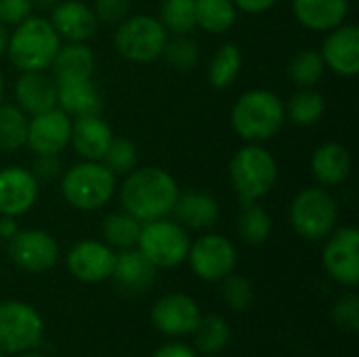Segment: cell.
Instances as JSON below:
<instances>
[{"label":"cell","mask_w":359,"mask_h":357,"mask_svg":"<svg viewBox=\"0 0 359 357\" xmlns=\"http://www.w3.org/2000/svg\"><path fill=\"white\" fill-rule=\"evenodd\" d=\"M177 198L179 185L175 177L156 166L130 170L120 187V202L124 213L133 215L141 223L168 217Z\"/></svg>","instance_id":"6da1fadb"},{"label":"cell","mask_w":359,"mask_h":357,"mask_svg":"<svg viewBox=\"0 0 359 357\" xmlns=\"http://www.w3.org/2000/svg\"><path fill=\"white\" fill-rule=\"evenodd\" d=\"M286 120L284 101L263 88L244 93L231 109V126L238 137L248 143L269 141L280 133Z\"/></svg>","instance_id":"7a4b0ae2"},{"label":"cell","mask_w":359,"mask_h":357,"mask_svg":"<svg viewBox=\"0 0 359 357\" xmlns=\"http://www.w3.org/2000/svg\"><path fill=\"white\" fill-rule=\"evenodd\" d=\"M229 179L240 206L265 198L278 181V162L269 149L259 143H248L238 149L229 164Z\"/></svg>","instance_id":"3957f363"},{"label":"cell","mask_w":359,"mask_h":357,"mask_svg":"<svg viewBox=\"0 0 359 357\" xmlns=\"http://www.w3.org/2000/svg\"><path fill=\"white\" fill-rule=\"evenodd\" d=\"M59 46L61 38L50 21L29 15L17 23V29L8 36L6 53L21 72H44L50 67Z\"/></svg>","instance_id":"277c9868"},{"label":"cell","mask_w":359,"mask_h":357,"mask_svg":"<svg viewBox=\"0 0 359 357\" xmlns=\"http://www.w3.org/2000/svg\"><path fill=\"white\" fill-rule=\"evenodd\" d=\"M116 191V175L99 160H84L67 168L61 177L65 202L78 210L103 208Z\"/></svg>","instance_id":"5b68a950"},{"label":"cell","mask_w":359,"mask_h":357,"mask_svg":"<svg viewBox=\"0 0 359 357\" xmlns=\"http://www.w3.org/2000/svg\"><path fill=\"white\" fill-rule=\"evenodd\" d=\"M137 246L156 269H172L187 261L191 240L181 223L156 219L141 225Z\"/></svg>","instance_id":"8992f818"},{"label":"cell","mask_w":359,"mask_h":357,"mask_svg":"<svg viewBox=\"0 0 359 357\" xmlns=\"http://www.w3.org/2000/svg\"><path fill=\"white\" fill-rule=\"evenodd\" d=\"M337 219L339 204L324 187H307L299 191L290 204L292 229L309 242L328 238L334 231Z\"/></svg>","instance_id":"52a82bcc"},{"label":"cell","mask_w":359,"mask_h":357,"mask_svg":"<svg viewBox=\"0 0 359 357\" xmlns=\"http://www.w3.org/2000/svg\"><path fill=\"white\" fill-rule=\"evenodd\" d=\"M166 40H168V32L164 29L158 17L135 15L118 23L114 46L128 61L151 63L162 57Z\"/></svg>","instance_id":"ba28073f"},{"label":"cell","mask_w":359,"mask_h":357,"mask_svg":"<svg viewBox=\"0 0 359 357\" xmlns=\"http://www.w3.org/2000/svg\"><path fill=\"white\" fill-rule=\"evenodd\" d=\"M44 322L40 314L21 301L0 303V351L23 353L40 345Z\"/></svg>","instance_id":"9c48e42d"},{"label":"cell","mask_w":359,"mask_h":357,"mask_svg":"<svg viewBox=\"0 0 359 357\" xmlns=\"http://www.w3.org/2000/svg\"><path fill=\"white\" fill-rule=\"evenodd\" d=\"M187 261L191 271L204 282H223L229 274H233L238 252L227 238L206 234L189 246Z\"/></svg>","instance_id":"30bf717a"},{"label":"cell","mask_w":359,"mask_h":357,"mask_svg":"<svg viewBox=\"0 0 359 357\" xmlns=\"http://www.w3.org/2000/svg\"><path fill=\"white\" fill-rule=\"evenodd\" d=\"M324 269L332 280L347 288L359 284V231L355 227H341L328 236L322 252Z\"/></svg>","instance_id":"8fae6325"},{"label":"cell","mask_w":359,"mask_h":357,"mask_svg":"<svg viewBox=\"0 0 359 357\" xmlns=\"http://www.w3.org/2000/svg\"><path fill=\"white\" fill-rule=\"evenodd\" d=\"M11 261L29 274H44L55 267L59 259V246L55 238L42 229H19L8 238Z\"/></svg>","instance_id":"7c38bea8"},{"label":"cell","mask_w":359,"mask_h":357,"mask_svg":"<svg viewBox=\"0 0 359 357\" xmlns=\"http://www.w3.org/2000/svg\"><path fill=\"white\" fill-rule=\"evenodd\" d=\"M202 314L198 303L185 292H170L151 307V324L166 337H187L198 328Z\"/></svg>","instance_id":"4fadbf2b"},{"label":"cell","mask_w":359,"mask_h":357,"mask_svg":"<svg viewBox=\"0 0 359 357\" xmlns=\"http://www.w3.org/2000/svg\"><path fill=\"white\" fill-rule=\"evenodd\" d=\"M72 137V116L63 109L53 107L48 112L32 116L27 120V139L25 145L40 156V154H59L69 145Z\"/></svg>","instance_id":"5bb4252c"},{"label":"cell","mask_w":359,"mask_h":357,"mask_svg":"<svg viewBox=\"0 0 359 357\" xmlns=\"http://www.w3.org/2000/svg\"><path fill=\"white\" fill-rule=\"evenodd\" d=\"M67 269L69 274L84 284H99L111 278L116 252L97 240H82L67 252Z\"/></svg>","instance_id":"9a60e30c"},{"label":"cell","mask_w":359,"mask_h":357,"mask_svg":"<svg viewBox=\"0 0 359 357\" xmlns=\"http://www.w3.org/2000/svg\"><path fill=\"white\" fill-rule=\"evenodd\" d=\"M324 63L343 78L359 74V27L353 23H341L328 32L322 44Z\"/></svg>","instance_id":"2e32d148"},{"label":"cell","mask_w":359,"mask_h":357,"mask_svg":"<svg viewBox=\"0 0 359 357\" xmlns=\"http://www.w3.org/2000/svg\"><path fill=\"white\" fill-rule=\"evenodd\" d=\"M38 198V179L32 170L21 166H6L0 170V215L21 217Z\"/></svg>","instance_id":"e0dca14e"},{"label":"cell","mask_w":359,"mask_h":357,"mask_svg":"<svg viewBox=\"0 0 359 357\" xmlns=\"http://www.w3.org/2000/svg\"><path fill=\"white\" fill-rule=\"evenodd\" d=\"M50 25L59 34V38H65L67 42H86L95 36L99 21L93 13V8L80 0H65L59 2L50 11Z\"/></svg>","instance_id":"ac0fdd59"},{"label":"cell","mask_w":359,"mask_h":357,"mask_svg":"<svg viewBox=\"0 0 359 357\" xmlns=\"http://www.w3.org/2000/svg\"><path fill=\"white\" fill-rule=\"evenodd\" d=\"M15 101L23 114L36 116L57 107V82L44 72H21L15 82Z\"/></svg>","instance_id":"d6986e66"},{"label":"cell","mask_w":359,"mask_h":357,"mask_svg":"<svg viewBox=\"0 0 359 357\" xmlns=\"http://www.w3.org/2000/svg\"><path fill=\"white\" fill-rule=\"evenodd\" d=\"M111 139V126L101 116H80L72 120L69 143L84 160H101Z\"/></svg>","instance_id":"ffe728a7"},{"label":"cell","mask_w":359,"mask_h":357,"mask_svg":"<svg viewBox=\"0 0 359 357\" xmlns=\"http://www.w3.org/2000/svg\"><path fill=\"white\" fill-rule=\"evenodd\" d=\"M351 0H292L297 21L311 32H330L349 13Z\"/></svg>","instance_id":"44dd1931"},{"label":"cell","mask_w":359,"mask_h":357,"mask_svg":"<svg viewBox=\"0 0 359 357\" xmlns=\"http://www.w3.org/2000/svg\"><path fill=\"white\" fill-rule=\"evenodd\" d=\"M311 170L318 183L324 187L343 185L351 173V154L341 143H322L311 156Z\"/></svg>","instance_id":"7402d4cb"},{"label":"cell","mask_w":359,"mask_h":357,"mask_svg":"<svg viewBox=\"0 0 359 357\" xmlns=\"http://www.w3.org/2000/svg\"><path fill=\"white\" fill-rule=\"evenodd\" d=\"M111 278L126 292H143L151 286L156 267L139 248H124L120 255H116Z\"/></svg>","instance_id":"603a6c76"},{"label":"cell","mask_w":359,"mask_h":357,"mask_svg":"<svg viewBox=\"0 0 359 357\" xmlns=\"http://www.w3.org/2000/svg\"><path fill=\"white\" fill-rule=\"evenodd\" d=\"M177 223L189 229H210L221 215L219 202L204 191H179L172 208Z\"/></svg>","instance_id":"cb8c5ba5"},{"label":"cell","mask_w":359,"mask_h":357,"mask_svg":"<svg viewBox=\"0 0 359 357\" xmlns=\"http://www.w3.org/2000/svg\"><path fill=\"white\" fill-rule=\"evenodd\" d=\"M57 107L74 118L101 116L103 112L101 95L90 78L57 84Z\"/></svg>","instance_id":"d4e9b609"},{"label":"cell","mask_w":359,"mask_h":357,"mask_svg":"<svg viewBox=\"0 0 359 357\" xmlns=\"http://www.w3.org/2000/svg\"><path fill=\"white\" fill-rule=\"evenodd\" d=\"M50 69L57 84L86 80L93 76L95 69V55L90 46H86L84 42H69L65 46H59L50 63Z\"/></svg>","instance_id":"484cf974"},{"label":"cell","mask_w":359,"mask_h":357,"mask_svg":"<svg viewBox=\"0 0 359 357\" xmlns=\"http://www.w3.org/2000/svg\"><path fill=\"white\" fill-rule=\"evenodd\" d=\"M196 27L210 34L227 32L238 17V8L231 0H194Z\"/></svg>","instance_id":"4316f807"},{"label":"cell","mask_w":359,"mask_h":357,"mask_svg":"<svg viewBox=\"0 0 359 357\" xmlns=\"http://www.w3.org/2000/svg\"><path fill=\"white\" fill-rule=\"evenodd\" d=\"M196 337V349L204 356H219L225 351V347L231 341V328L229 322L221 316H206L200 318L198 328L194 330Z\"/></svg>","instance_id":"83f0119b"},{"label":"cell","mask_w":359,"mask_h":357,"mask_svg":"<svg viewBox=\"0 0 359 357\" xmlns=\"http://www.w3.org/2000/svg\"><path fill=\"white\" fill-rule=\"evenodd\" d=\"M286 116L299 126H313L326 112V99L316 88L307 86L297 90L288 103H284Z\"/></svg>","instance_id":"f1b7e54d"},{"label":"cell","mask_w":359,"mask_h":357,"mask_svg":"<svg viewBox=\"0 0 359 357\" xmlns=\"http://www.w3.org/2000/svg\"><path fill=\"white\" fill-rule=\"evenodd\" d=\"M141 221L135 219L128 213H111L103 219V238L107 246H116V248H135L139 234H141Z\"/></svg>","instance_id":"f546056e"},{"label":"cell","mask_w":359,"mask_h":357,"mask_svg":"<svg viewBox=\"0 0 359 357\" xmlns=\"http://www.w3.org/2000/svg\"><path fill=\"white\" fill-rule=\"evenodd\" d=\"M240 69H242V50L236 44L227 42L219 46V50L215 53L208 65V80L215 88L223 90L236 82Z\"/></svg>","instance_id":"4dcf8cb0"},{"label":"cell","mask_w":359,"mask_h":357,"mask_svg":"<svg viewBox=\"0 0 359 357\" xmlns=\"http://www.w3.org/2000/svg\"><path fill=\"white\" fill-rule=\"evenodd\" d=\"M271 229H273V221L261 204L252 202V204L242 206V213L238 217V234L246 244L259 246L267 242V238L271 236Z\"/></svg>","instance_id":"1f68e13d"},{"label":"cell","mask_w":359,"mask_h":357,"mask_svg":"<svg viewBox=\"0 0 359 357\" xmlns=\"http://www.w3.org/2000/svg\"><path fill=\"white\" fill-rule=\"evenodd\" d=\"M27 118L13 103H0V149L15 151L25 145Z\"/></svg>","instance_id":"d6a6232c"},{"label":"cell","mask_w":359,"mask_h":357,"mask_svg":"<svg viewBox=\"0 0 359 357\" xmlns=\"http://www.w3.org/2000/svg\"><path fill=\"white\" fill-rule=\"evenodd\" d=\"M160 23L164 25L168 34H175V36L189 34L196 27L194 0H162Z\"/></svg>","instance_id":"836d02e7"},{"label":"cell","mask_w":359,"mask_h":357,"mask_svg":"<svg viewBox=\"0 0 359 357\" xmlns=\"http://www.w3.org/2000/svg\"><path fill=\"white\" fill-rule=\"evenodd\" d=\"M324 69H326V63H324L322 55L311 48L297 53L292 57V61L288 63V76L301 88L318 84L320 78L324 76Z\"/></svg>","instance_id":"e575fe53"},{"label":"cell","mask_w":359,"mask_h":357,"mask_svg":"<svg viewBox=\"0 0 359 357\" xmlns=\"http://www.w3.org/2000/svg\"><path fill=\"white\" fill-rule=\"evenodd\" d=\"M162 57L177 72H189L200 63V46L196 40L187 38V34H181L166 40Z\"/></svg>","instance_id":"d590c367"},{"label":"cell","mask_w":359,"mask_h":357,"mask_svg":"<svg viewBox=\"0 0 359 357\" xmlns=\"http://www.w3.org/2000/svg\"><path fill=\"white\" fill-rule=\"evenodd\" d=\"M101 160L116 177H126L130 170L137 168L139 151H137V145L133 141H128L124 137H118V139L114 137Z\"/></svg>","instance_id":"8d00e7d4"},{"label":"cell","mask_w":359,"mask_h":357,"mask_svg":"<svg viewBox=\"0 0 359 357\" xmlns=\"http://www.w3.org/2000/svg\"><path fill=\"white\" fill-rule=\"evenodd\" d=\"M223 299L233 311H246L255 301V288L252 282L244 276L229 274L223 280Z\"/></svg>","instance_id":"74e56055"},{"label":"cell","mask_w":359,"mask_h":357,"mask_svg":"<svg viewBox=\"0 0 359 357\" xmlns=\"http://www.w3.org/2000/svg\"><path fill=\"white\" fill-rule=\"evenodd\" d=\"M332 320L334 324L345 330V332H358L359 330V299L358 295L349 292V295H343L334 307H332Z\"/></svg>","instance_id":"f35d334b"},{"label":"cell","mask_w":359,"mask_h":357,"mask_svg":"<svg viewBox=\"0 0 359 357\" xmlns=\"http://www.w3.org/2000/svg\"><path fill=\"white\" fill-rule=\"evenodd\" d=\"M130 11V0H95L93 13L97 21L105 25H116L128 17Z\"/></svg>","instance_id":"ab89813d"},{"label":"cell","mask_w":359,"mask_h":357,"mask_svg":"<svg viewBox=\"0 0 359 357\" xmlns=\"http://www.w3.org/2000/svg\"><path fill=\"white\" fill-rule=\"evenodd\" d=\"M32 15L29 0H0V21L4 25H17Z\"/></svg>","instance_id":"60d3db41"},{"label":"cell","mask_w":359,"mask_h":357,"mask_svg":"<svg viewBox=\"0 0 359 357\" xmlns=\"http://www.w3.org/2000/svg\"><path fill=\"white\" fill-rule=\"evenodd\" d=\"M32 175L38 181H55L57 177H61V160L57 154H40L34 160L32 166Z\"/></svg>","instance_id":"b9f144b4"},{"label":"cell","mask_w":359,"mask_h":357,"mask_svg":"<svg viewBox=\"0 0 359 357\" xmlns=\"http://www.w3.org/2000/svg\"><path fill=\"white\" fill-rule=\"evenodd\" d=\"M151 357H198V353L185 343H166Z\"/></svg>","instance_id":"7bdbcfd3"},{"label":"cell","mask_w":359,"mask_h":357,"mask_svg":"<svg viewBox=\"0 0 359 357\" xmlns=\"http://www.w3.org/2000/svg\"><path fill=\"white\" fill-rule=\"evenodd\" d=\"M236 8H242L244 13H265L269 11L278 0H231Z\"/></svg>","instance_id":"ee69618b"},{"label":"cell","mask_w":359,"mask_h":357,"mask_svg":"<svg viewBox=\"0 0 359 357\" xmlns=\"http://www.w3.org/2000/svg\"><path fill=\"white\" fill-rule=\"evenodd\" d=\"M19 231V227H17V221H15V217H2L0 219V238H13L15 234Z\"/></svg>","instance_id":"f6af8a7d"},{"label":"cell","mask_w":359,"mask_h":357,"mask_svg":"<svg viewBox=\"0 0 359 357\" xmlns=\"http://www.w3.org/2000/svg\"><path fill=\"white\" fill-rule=\"evenodd\" d=\"M32 2V8H38V11H53L61 0H29Z\"/></svg>","instance_id":"bcb514c9"},{"label":"cell","mask_w":359,"mask_h":357,"mask_svg":"<svg viewBox=\"0 0 359 357\" xmlns=\"http://www.w3.org/2000/svg\"><path fill=\"white\" fill-rule=\"evenodd\" d=\"M8 36H11V34H8L6 25L0 21V57L6 53V46H8Z\"/></svg>","instance_id":"7dc6e473"},{"label":"cell","mask_w":359,"mask_h":357,"mask_svg":"<svg viewBox=\"0 0 359 357\" xmlns=\"http://www.w3.org/2000/svg\"><path fill=\"white\" fill-rule=\"evenodd\" d=\"M2 97H4V78H2V72H0V103H2Z\"/></svg>","instance_id":"c3c4849f"},{"label":"cell","mask_w":359,"mask_h":357,"mask_svg":"<svg viewBox=\"0 0 359 357\" xmlns=\"http://www.w3.org/2000/svg\"><path fill=\"white\" fill-rule=\"evenodd\" d=\"M19 357H44V356H40V353H29V351H23V353H21Z\"/></svg>","instance_id":"681fc988"},{"label":"cell","mask_w":359,"mask_h":357,"mask_svg":"<svg viewBox=\"0 0 359 357\" xmlns=\"http://www.w3.org/2000/svg\"><path fill=\"white\" fill-rule=\"evenodd\" d=\"M0 357H4V353H2V351H0Z\"/></svg>","instance_id":"f907efd6"},{"label":"cell","mask_w":359,"mask_h":357,"mask_svg":"<svg viewBox=\"0 0 359 357\" xmlns=\"http://www.w3.org/2000/svg\"><path fill=\"white\" fill-rule=\"evenodd\" d=\"M206 357H217V356H206Z\"/></svg>","instance_id":"816d5d0a"}]
</instances>
